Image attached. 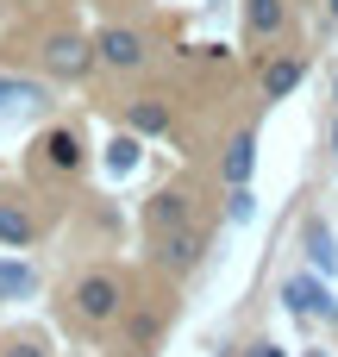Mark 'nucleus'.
Segmentation results:
<instances>
[{
    "label": "nucleus",
    "instance_id": "obj_19",
    "mask_svg": "<svg viewBox=\"0 0 338 357\" xmlns=\"http://www.w3.org/2000/svg\"><path fill=\"white\" fill-rule=\"evenodd\" d=\"M257 357H282V351H276V345H257Z\"/></svg>",
    "mask_w": 338,
    "mask_h": 357
},
{
    "label": "nucleus",
    "instance_id": "obj_7",
    "mask_svg": "<svg viewBox=\"0 0 338 357\" xmlns=\"http://www.w3.org/2000/svg\"><path fill=\"white\" fill-rule=\"evenodd\" d=\"M157 257H163L169 270H188V264L201 257V232H194V226H182V232H163V238H157Z\"/></svg>",
    "mask_w": 338,
    "mask_h": 357
},
{
    "label": "nucleus",
    "instance_id": "obj_18",
    "mask_svg": "<svg viewBox=\"0 0 338 357\" xmlns=\"http://www.w3.org/2000/svg\"><path fill=\"white\" fill-rule=\"evenodd\" d=\"M6 357H50L44 345H31V339H19V345H6Z\"/></svg>",
    "mask_w": 338,
    "mask_h": 357
},
{
    "label": "nucleus",
    "instance_id": "obj_8",
    "mask_svg": "<svg viewBox=\"0 0 338 357\" xmlns=\"http://www.w3.org/2000/svg\"><path fill=\"white\" fill-rule=\"evenodd\" d=\"M251 163H257V138H251V132H238V138H232V151H226V182H232V188H245V182H251Z\"/></svg>",
    "mask_w": 338,
    "mask_h": 357
},
{
    "label": "nucleus",
    "instance_id": "obj_4",
    "mask_svg": "<svg viewBox=\"0 0 338 357\" xmlns=\"http://www.w3.org/2000/svg\"><path fill=\"white\" fill-rule=\"evenodd\" d=\"M282 301H289V314H301V320H326V314H332V295H326L314 276H289V282H282Z\"/></svg>",
    "mask_w": 338,
    "mask_h": 357
},
{
    "label": "nucleus",
    "instance_id": "obj_6",
    "mask_svg": "<svg viewBox=\"0 0 338 357\" xmlns=\"http://www.w3.org/2000/svg\"><path fill=\"white\" fill-rule=\"evenodd\" d=\"M38 151H44V163H50V169H82V138H75L69 126L44 132V144H38Z\"/></svg>",
    "mask_w": 338,
    "mask_h": 357
},
{
    "label": "nucleus",
    "instance_id": "obj_12",
    "mask_svg": "<svg viewBox=\"0 0 338 357\" xmlns=\"http://www.w3.org/2000/svg\"><path fill=\"white\" fill-rule=\"evenodd\" d=\"M163 126H169V107H163V100H138V107H132V138H138V132H163Z\"/></svg>",
    "mask_w": 338,
    "mask_h": 357
},
{
    "label": "nucleus",
    "instance_id": "obj_10",
    "mask_svg": "<svg viewBox=\"0 0 338 357\" xmlns=\"http://www.w3.org/2000/svg\"><path fill=\"white\" fill-rule=\"evenodd\" d=\"M0 245H31V213L19 201H0Z\"/></svg>",
    "mask_w": 338,
    "mask_h": 357
},
{
    "label": "nucleus",
    "instance_id": "obj_16",
    "mask_svg": "<svg viewBox=\"0 0 338 357\" xmlns=\"http://www.w3.org/2000/svg\"><path fill=\"white\" fill-rule=\"evenodd\" d=\"M307 245H314V270H332V238H326V226H314Z\"/></svg>",
    "mask_w": 338,
    "mask_h": 357
},
{
    "label": "nucleus",
    "instance_id": "obj_11",
    "mask_svg": "<svg viewBox=\"0 0 338 357\" xmlns=\"http://www.w3.org/2000/svg\"><path fill=\"white\" fill-rule=\"evenodd\" d=\"M295 82H301V56H282V63H270V69H263V94H270V100H282Z\"/></svg>",
    "mask_w": 338,
    "mask_h": 357
},
{
    "label": "nucleus",
    "instance_id": "obj_9",
    "mask_svg": "<svg viewBox=\"0 0 338 357\" xmlns=\"http://www.w3.org/2000/svg\"><path fill=\"white\" fill-rule=\"evenodd\" d=\"M282 0H245V25H251V38H276L282 31Z\"/></svg>",
    "mask_w": 338,
    "mask_h": 357
},
{
    "label": "nucleus",
    "instance_id": "obj_13",
    "mask_svg": "<svg viewBox=\"0 0 338 357\" xmlns=\"http://www.w3.org/2000/svg\"><path fill=\"white\" fill-rule=\"evenodd\" d=\"M25 100H44V88L19 82V75H0V107H25Z\"/></svg>",
    "mask_w": 338,
    "mask_h": 357
},
{
    "label": "nucleus",
    "instance_id": "obj_15",
    "mask_svg": "<svg viewBox=\"0 0 338 357\" xmlns=\"http://www.w3.org/2000/svg\"><path fill=\"white\" fill-rule=\"evenodd\" d=\"M31 289V270L25 264H0V295H25Z\"/></svg>",
    "mask_w": 338,
    "mask_h": 357
},
{
    "label": "nucleus",
    "instance_id": "obj_3",
    "mask_svg": "<svg viewBox=\"0 0 338 357\" xmlns=\"http://www.w3.org/2000/svg\"><path fill=\"white\" fill-rule=\"evenodd\" d=\"M94 56H100L107 69H138V63H144V38H138L132 25H107V31L94 38Z\"/></svg>",
    "mask_w": 338,
    "mask_h": 357
},
{
    "label": "nucleus",
    "instance_id": "obj_5",
    "mask_svg": "<svg viewBox=\"0 0 338 357\" xmlns=\"http://www.w3.org/2000/svg\"><path fill=\"white\" fill-rule=\"evenodd\" d=\"M144 220H151V238H163V232H182V226H188V195H176V188L151 195Z\"/></svg>",
    "mask_w": 338,
    "mask_h": 357
},
{
    "label": "nucleus",
    "instance_id": "obj_2",
    "mask_svg": "<svg viewBox=\"0 0 338 357\" xmlns=\"http://www.w3.org/2000/svg\"><path fill=\"white\" fill-rule=\"evenodd\" d=\"M119 301H125L119 276H100V270H94V276H82V282H75V314H82V320H94V326H100V320H113V314H119Z\"/></svg>",
    "mask_w": 338,
    "mask_h": 357
},
{
    "label": "nucleus",
    "instance_id": "obj_17",
    "mask_svg": "<svg viewBox=\"0 0 338 357\" xmlns=\"http://www.w3.org/2000/svg\"><path fill=\"white\" fill-rule=\"evenodd\" d=\"M226 213H232V220H251V188H232V201H226Z\"/></svg>",
    "mask_w": 338,
    "mask_h": 357
},
{
    "label": "nucleus",
    "instance_id": "obj_1",
    "mask_svg": "<svg viewBox=\"0 0 338 357\" xmlns=\"http://www.w3.org/2000/svg\"><path fill=\"white\" fill-rule=\"evenodd\" d=\"M44 69H50L56 82H75V75H88V69H94V44H88V38H75V31H56V38L44 44Z\"/></svg>",
    "mask_w": 338,
    "mask_h": 357
},
{
    "label": "nucleus",
    "instance_id": "obj_14",
    "mask_svg": "<svg viewBox=\"0 0 338 357\" xmlns=\"http://www.w3.org/2000/svg\"><path fill=\"white\" fill-rule=\"evenodd\" d=\"M132 163H138V138H113V151H107V169H113V176H125Z\"/></svg>",
    "mask_w": 338,
    "mask_h": 357
}]
</instances>
